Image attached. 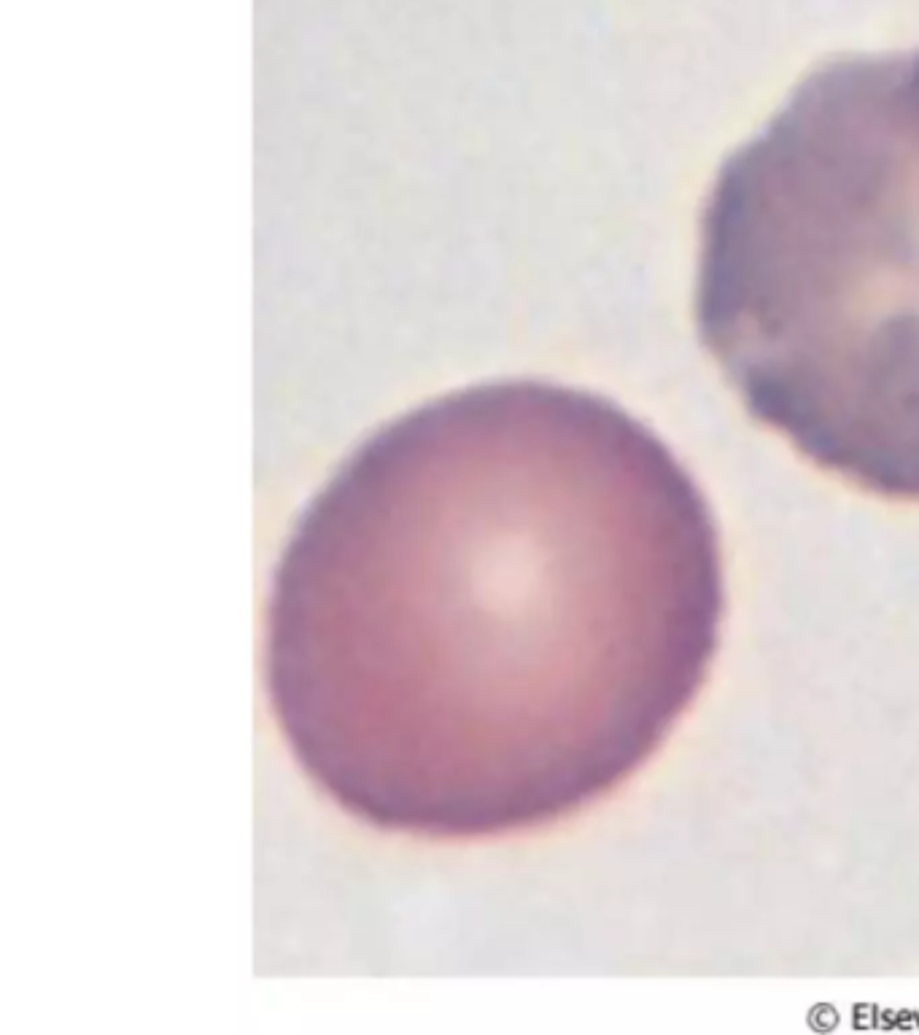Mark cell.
Listing matches in <instances>:
<instances>
[{
    "label": "cell",
    "mask_w": 919,
    "mask_h": 1035,
    "mask_svg": "<svg viewBox=\"0 0 919 1035\" xmlns=\"http://www.w3.org/2000/svg\"><path fill=\"white\" fill-rule=\"evenodd\" d=\"M707 499L615 402L513 381L402 416L294 526L265 680L308 777L383 831L483 839L607 796L723 623Z\"/></svg>",
    "instance_id": "cell-1"
},
{
    "label": "cell",
    "mask_w": 919,
    "mask_h": 1035,
    "mask_svg": "<svg viewBox=\"0 0 919 1035\" xmlns=\"http://www.w3.org/2000/svg\"><path fill=\"white\" fill-rule=\"evenodd\" d=\"M696 327L755 421L919 502V49L822 62L725 160Z\"/></svg>",
    "instance_id": "cell-2"
}]
</instances>
